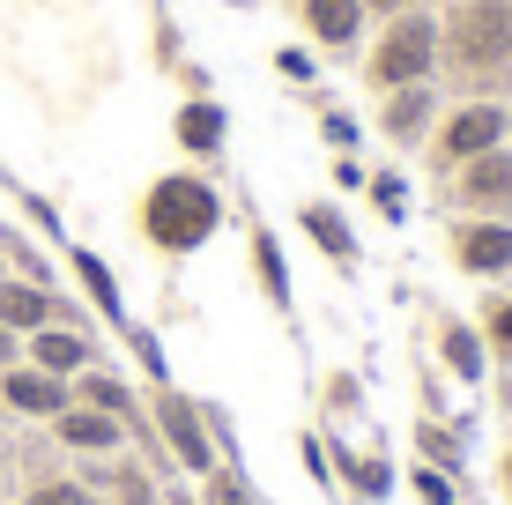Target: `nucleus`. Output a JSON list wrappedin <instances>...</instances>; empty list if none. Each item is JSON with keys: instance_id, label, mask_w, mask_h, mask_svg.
Returning <instances> with one entry per match:
<instances>
[{"instance_id": "nucleus-1", "label": "nucleus", "mask_w": 512, "mask_h": 505, "mask_svg": "<svg viewBox=\"0 0 512 505\" xmlns=\"http://www.w3.org/2000/svg\"><path fill=\"white\" fill-rule=\"evenodd\" d=\"M141 231L164 253H201L208 238L223 231V194L208 179H193V171H171V179H156L149 201H141Z\"/></svg>"}, {"instance_id": "nucleus-2", "label": "nucleus", "mask_w": 512, "mask_h": 505, "mask_svg": "<svg viewBox=\"0 0 512 505\" xmlns=\"http://www.w3.org/2000/svg\"><path fill=\"white\" fill-rule=\"evenodd\" d=\"M438 52L461 75H498L512 60V0H461L453 23L438 30Z\"/></svg>"}, {"instance_id": "nucleus-3", "label": "nucleus", "mask_w": 512, "mask_h": 505, "mask_svg": "<svg viewBox=\"0 0 512 505\" xmlns=\"http://www.w3.org/2000/svg\"><path fill=\"white\" fill-rule=\"evenodd\" d=\"M431 60H438V23L416 15V8H401L394 23H386V38L372 45V67H364V75H372L379 90H409V82L431 75Z\"/></svg>"}, {"instance_id": "nucleus-4", "label": "nucleus", "mask_w": 512, "mask_h": 505, "mask_svg": "<svg viewBox=\"0 0 512 505\" xmlns=\"http://www.w3.org/2000/svg\"><path fill=\"white\" fill-rule=\"evenodd\" d=\"M156 431H164V446H171V461H179V468H193V476L216 468V431H208L201 402H186L171 379L156 387Z\"/></svg>"}, {"instance_id": "nucleus-5", "label": "nucleus", "mask_w": 512, "mask_h": 505, "mask_svg": "<svg viewBox=\"0 0 512 505\" xmlns=\"http://www.w3.org/2000/svg\"><path fill=\"white\" fill-rule=\"evenodd\" d=\"M490 149H505V112L498 104H461V112L438 127V164L446 171H461L468 156H490Z\"/></svg>"}, {"instance_id": "nucleus-6", "label": "nucleus", "mask_w": 512, "mask_h": 505, "mask_svg": "<svg viewBox=\"0 0 512 505\" xmlns=\"http://www.w3.org/2000/svg\"><path fill=\"white\" fill-rule=\"evenodd\" d=\"M461 208L512 223V149H490V156H468L461 164Z\"/></svg>"}, {"instance_id": "nucleus-7", "label": "nucleus", "mask_w": 512, "mask_h": 505, "mask_svg": "<svg viewBox=\"0 0 512 505\" xmlns=\"http://www.w3.org/2000/svg\"><path fill=\"white\" fill-rule=\"evenodd\" d=\"M453 268L461 275H505L512 268V223H498V216L453 223Z\"/></svg>"}, {"instance_id": "nucleus-8", "label": "nucleus", "mask_w": 512, "mask_h": 505, "mask_svg": "<svg viewBox=\"0 0 512 505\" xmlns=\"http://www.w3.org/2000/svg\"><path fill=\"white\" fill-rule=\"evenodd\" d=\"M52 431H60L67 446H82V454H119V446H127V424H119L112 409H90V402H67L60 416H52Z\"/></svg>"}, {"instance_id": "nucleus-9", "label": "nucleus", "mask_w": 512, "mask_h": 505, "mask_svg": "<svg viewBox=\"0 0 512 505\" xmlns=\"http://www.w3.org/2000/svg\"><path fill=\"white\" fill-rule=\"evenodd\" d=\"M0 394H8V409H23V416H60L67 409V379L60 372H45V364H30V372H0Z\"/></svg>"}, {"instance_id": "nucleus-10", "label": "nucleus", "mask_w": 512, "mask_h": 505, "mask_svg": "<svg viewBox=\"0 0 512 505\" xmlns=\"http://www.w3.org/2000/svg\"><path fill=\"white\" fill-rule=\"evenodd\" d=\"M297 223H305V238L334 260V268H357V231H349V216L334 201H305V208H297Z\"/></svg>"}, {"instance_id": "nucleus-11", "label": "nucleus", "mask_w": 512, "mask_h": 505, "mask_svg": "<svg viewBox=\"0 0 512 505\" xmlns=\"http://www.w3.org/2000/svg\"><path fill=\"white\" fill-rule=\"evenodd\" d=\"M171 134H179V149H193V156H216L223 142H231V112H223L216 97H193L179 119H171Z\"/></svg>"}, {"instance_id": "nucleus-12", "label": "nucleus", "mask_w": 512, "mask_h": 505, "mask_svg": "<svg viewBox=\"0 0 512 505\" xmlns=\"http://www.w3.org/2000/svg\"><path fill=\"white\" fill-rule=\"evenodd\" d=\"M60 312L67 305L52 298V290H38V283H0V327H15V335H23V327L38 335V327H52Z\"/></svg>"}, {"instance_id": "nucleus-13", "label": "nucleus", "mask_w": 512, "mask_h": 505, "mask_svg": "<svg viewBox=\"0 0 512 505\" xmlns=\"http://www.w3.org/2000/svg\"><path fill=\"white\" fill-rule=\"evenodd\" d=\"M305 30L320 45H357V30H364V0H305Z\"/></svg>"}, {"instance_id": "nucleus-14", "label": "nucleus", "mask_w": 512, "mask_h": 505, "mask_svg": "<svg viewBox=\"0 0 512 505\" xmlns=\"http://www.w3.org/2000/svg\"><path fill=\"white\" fill-rule=\"evenodd\" d=\"M483 350H490L483 327H461V320L438 327V357H446V372L461 379V387H475V379H483Z\"/></svg>"}, {"instance_id": "nucleus-15", "label": "nucleus", "mask_w": 512, "mask_h": 505, "mask_svg": "<svg viewBox=\"0 0 512 505\" xmlns=\"http://www.w3.org/2000/svg\"><path fill=\"white\" fill-rule=\"evenodd\" d=\"M379 127L394 134V142H416V134L431 127V90H423V82H409V90H386V112H379Z\"/></svg>"}, {"instance_id": "nucleus-16", "label": "nucleus", "mask_w": 512, "mask_h": 505, "mask_svg": "<svg viewBox=\"0 0 512 505\" xmlns=\"http://www.w3.org/2000/svg\"><path fill=\"white\" fill-rule=\"evenodd\" d=\"M45 364V372H82L90 364V342L75 335V327H38V350H30Z\"/></svg>"}, {"instance_id": "nucleus-17", "label": "nucleus", "mask_w": 512, "mask_h": 505, "mask_svg": "<svg viewBox=\"0 0 512 505\" xmlns=\"http://www.w3.org/2000/svg\"><path fill=\"white\" fill-rule=\"evenodd\" d=\"M75 394H82L90 409H112L127 431H141V424H134V394H127V379H112V372H82V387H75Z\"/></svg>"}, {"instance_id": "nucleus-18", "label": "nucleus", "mask_w": 512, "mask_h": 505, "mask_svg": "<svg viewBox=\"0 0 512 505\" xmlns=\"http://www.w3.org/2000/svg\"><path fill=\"white\" fill-rule=\"evenodd\" d=\"M334 468H342V483H357V498H386V491H394V468H386L379 454H349V446H342Z\"/></svg>"}, {"instance_id": "nucleus-19", "label": "nucleus", "mask_w": 512, "mask_h": 505, "mask_svg": "<svg viewBox=\"0 0 512 505\" xmlns=\"http://www.w3.org/2000/svg\"><path fill=\"white\" fill-rule=\"evenodd\" d=\"M253 275H260V290H268V305H290V268H282L275 231H253Z\"/></svg>"}, {"instance_id": "nucleus-20", "label": "nucleus", "mask_w": 512, "mask_h": 505, "mask_svg": "<svg viewBox=\"0 0 512 505\" xmlns=\"http://www.w3.org/2000/svg\"><path fill=\"white\" fill-rule=\"evenodd\" d=\"M75 275H82V290H90V298L104 305V320H119V283H112V268H104L97 253H82V246H75Z\"/></svg>"}, {"instance_id": "nucleus-21", "label": "nucleus", "mask_w": 512, "mask_h": 505, "mask_svg": "<svg viewBox=\"0 0 512 505\" xmlns=\"http://www.w3.org/2000/svg\"><path fill=\"white\" fill-rule=\"evenodd\" d=\"M201 505H253V491H245V476H238V468H208V476H201Z\"/></svg>"}, {"instance_id": "nucleus-22", "label": "nucleus", "mask_w": 512, "mask_h": 505, "mask_svg": "<svg viewBox=\"0 0 512 505\" xmlns=\"http://www.w3.org/2000/svg\"><path fill=\"white\" fill-rule=\"evenodd\" d=\"M416 446H423V461H431V468H446V476L461 468V439H453L446 424H416Z\"/></svg>"}, {"instance_id": "nucleus-23", "label": "nucleus", "mask_w": 512, "mask_h": 505, "mask_svg": "<svg viewBox=\"0 0 512 505\" xmlns=\"http://www.w3.org/2000/svg\"><path fill=\"white\" fill-rule=\"evenodd\" d=\"M483 342H490L498 357H512V298H490V305H483Z\"/></svg>"}, {"instance_id": "nucleus-24", "label": "nucleus", "mask_w": 512, "mask_h": 505, "mask_svg": "<svg viewBox=\"0 0 512 505\" xmlns=\"http://www.w3.org/2000/svg\"><path fill=\"white\" fill-rule=\"evenodd\" d=\"M372 201H379V216H386V223L409 216V186H401L394 171H379V179H372Z\"/></svg>"}, {"instance_id": "nucleus-25", "label": "nucleus", "mask_w": 512, "mask_h": 505, "mask_svg": "<svg viewBox=\"0 0 512 505\" xmlns=\"http://www.w3.org/2000/svg\"><path fill=\"white\" fill-rule=\"evenodd\" d=\"M30 505H97V491H90V483H38Z\"/></svg>"}, {"instance_id": "nucleus-26", "label": "nucleus", "mask_w": 512, "mask_h": 505, "mask_svg": "<svg viewBox=\"0 0 512 505\" xmlns=\"http://www.w3.org/2000/svg\"><path fill=\"white\" fill-rule=\"evenodd\" d=\"M416 498L423 505H453V476L446 468H416Z\"/></svg>"}, {"instance_id": "nucleus-27", "label": "nucleus", "mask_w": 512, "mask_h": 505, "mask_svg": "<svg viewBox=\"0 0 512 505\" xmlns=\"http://www.w3.org/2000/svg\"><path fill=\"white\" fill-rule=\"evenodd\" d=\"M112 491H119V505H149V476L141 468H112Z\"/></svg>"}, {"instance_id": "nucleus-28", "label": "nucleus", "mask_w": 512, "mask_h": 505, "mask_svg": "<svg viewBox=\"0 0 512 505\" xmlns=\"http://www.w3.org/2000/svg\"><path fill=\"white\" fill-rule=\"evenodd\" d=\"M327 142L349 149V142H357V119H349V112H327Z\"/></svg>"}, {"instance_id": "nucleus-29", "label": "nucleus", "mask_w": 512, "mask_h": 505, "mask_svg": "<svg viewBox=\"0 0 512 505\" xmlns=\"http://www.w3.org/2000/svg\"><path fill=\"white\" fill-rule=\"evenodd\" d=\"M15 364V327H0V372Z\"/></svg>"}, {"instance_id": "nucleus-30", "label": "nucleus", "mask_w": 512, "mask_h": 505, "mask_svg": "<svg viewBox=\"0 0 512 505\" xmlns=\"http://www.w3.org/2000/svg\"><path fill=\"white\" fill-rule=\"evenodd\" d=\"M498 491H505V498H512V454H505V461H498Z\"/></svg>"}, {"instance_id": "nucleus-31", "label": "nucleus", "mask_w": 512, "mask_h": 505, "mask_svg": "<svg viewBox=\"0 0 512 505\" xmlns=\"http://www.w3.org/2000/svg\"><path fill=\"white\" fill-rule=\"evenodd\" d=\"M364 8H379V15H401V8H409V0H364Z\"/></svg>"}]
</instances>
